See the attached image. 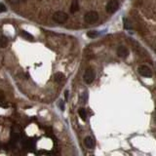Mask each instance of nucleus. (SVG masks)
I'll return each instance as SVG.
<instances>
[{"instance_id":"nucleus-8","label":"nucleus","mask_w":156,"mask_h":156,"mask_svg":"<svg viewBox=\"0 0 156 156\" xmlns=\"http://www.w3.org/2000/svg\"><path fill=\"white\" fill-rule=\"evenodd\" d=\"M64 79H66V76H64L63 73L57 72L55 74V81L58 82V83H62L63 81H64Z\"/></svg>"},{"instance_id":"nucleus-5","label":"nucleus","mask_w":156,"mask_h":156,"mask_svg":"<svg viewBox=\"0 0 156 156\" xmlns=\"http://www.w3.org/2000/svg\"><path fill=\"white\" fill-rule=\"evenodd\" d=\"M138 70V73L144 77H151V75H152V72H151L150 68L146 66H141Z\"/></svg>"},{"instance_id":"nucleus-7","label":"nucleus","mask_w":156,"mask_h":156,"mask_svg":"<svg viewBox=\"0 0 156 156\" xmlns=\"http://www.w3.org/2000/svg\"><path fill=\"white\" fill-rule=\"evenodd\" d=\"M84 144L85 145L88 147V148L90 149H94L95 148V146H96V142H95V141L93 140L91 137H87V138H85V140H84Z\"/></svg>"},{"instance_id":"nucleus-1","label":"nucleus","mask_w":156,"mask_h":156,"mask_svg":"<svg viewBox=\"0 0 156 156\" xmlns=\"http://www.w3.org/2000/svg\"><path fill=\"white\" fill-rule=\"evenodd\" d=\"M99 20V14L96 11H90L88 13H86V15L84 16V21L87 24H94Z\"/></svg>"},{"instance_id":"nucleus-6","label":"nucleus","mask_w":156,"mask_h":156,"mask_svg":"<svg viewBox=\"0 0 156 156\" xmlns=\"http://www.w3.org/2000/svg\"><path fill=\"white\" fill-rule=\"evenodd\" d=\"M129 55V50L125 46H120L118 49H117V56L120 58H127Z\"/></svg>"},{"instance_id":"nucleus-15","label":"nucleus","mask_w":156,"mask_h":156,"mask_svg":"<svg viewBox=\"0 0 156 156\" xmlns=\"http://www.w3.org/2000/svg\"><path fill=\"white\" fill-rule=\"evenodd\" d=\"M81 99H82V102H83V103H85L86 102H87V99H88V94H87V92H85L83 95H82Z\"/></svg>"},{"instance_id":"nucleus-2","label":"nucleus","mask_w":156,"mask_h":156,"mask_svg":"<svg viewBox=\"0 0 156 156\" xmlns=\"http://www.w3.org/2000/svg\"><path fill=\"white\" fill-rule=\"evenodd\" d=\"M118 8H119V3L117 0H110V1H108V3L106 6V12L108 14H114L118 10Z\"/></svg>"},{"instance_id":"nucleus-17","label":"nucleus","mask_w":156,"mask_h":156,"mask_svg":"<svg viewBox=\"0 0 156 156\" xmlns=\"http://www.w3.org/2000/svg\"><path fill=\"white\" fill-rule=\"evenodd\" d=\"M59 106L60 108V110H63V111L64 110V102H63V101H60Z\"/></svg>"},{"instance_id":"nucleus-13","label":"nucleus","mask_w":156,"mask_h":156,"mask_svg":"<svg viewBox=\"0 0 156 156\" xmlns=\"http://www.w3.org/2000/svg\"><path fill=\"white\" fill-rule=\"evenodd\" d=\"M124 28L125 29H131L132 28V24H130V21L126 18H124Z\"/></svg>"},{"instance_id":"nucleus-14","label":"nucleus","mask_w":156,"mask_h":156,"mask_svg":"<svg viewBox=\"0 0 156 156\" xmlns=\"http://www.w3.org/2000/svg\"><path fill=\"white\" fill-rule=\"evenodd\" d=\"M87 35H88V37H90V38H96V37L99 35V32H97L96 30H91V31H89V32L87 33Z\"/></svg>"},{"instance_id":"nucleus-9","label":"nucleus","mask_w":156,"mask_h":156,"mask_svg":"<svg viewBox=\"0 0 156 156\" xmlns=\"http://www.w3.org/2000/svg\"><path fill=\"white\" fill-rule=\"evenodd\" d=\"M78 113H79V116L81 117L82 120H86V118H87V111H86L85 108H80L79 110H78Z\"/></svg>"},{"instance_id":"nucleus-4","label":"nucleus","mask_w":156,"mask_h":156,"mask_svg":"<svg viewBox=\"0 0 156 156\" xmlns=\"http://www.w3.org/2000/svg\"><path fill=\"white\" fill-rule=\"evenodd\" d=\"M83 78H84V81L87 84L92 83V82L94 81V79H95V72H94L93 69L92 68H87V69H86Z\"/></svg>"},{"instance_id":"nucleus-10","label":"nucleus","mask_w":156,"mask_h":156,"mask_svg":"<svg viewBox=\"0 0 156 156\" xmlns=\"http://www.w3.org/2000/svg\"><path fill=\"white\" fill-rule=\"evenodd\" d=\"M21 35L23 36L24 39H27V40H29V41H31V40H33V36L31 35V34L30 33H28V31H21Z\"/></svg>"},{"instance_id":"nucleus-3","label":"nucleus","mask_w":156,"mask_h":156,"mask_svg":"<svg viewBox=\"0 0 156 156\" xmlns=\"http://www.w3.org/2000/svg\"><path fill=\"white\" fill-rule=\"evenodd\" d=\"M68 18V16L67 13H64L63 11H58V12H56L54 16H53V19L55 21H57V23L59 24H63L64 21H67Z\"/></svg>"},{"instance_id":"nucleus-19","label":"nucleus","mask_w":156,"mask_h":156,"mask_svg":"<svg viewBox=\"0 0 156 156\" xmlns=\"http://www.w3.org/2000/svg\"><path fill=\"white\" fill-rule=\"evenodd\" d=\"M64 95H66V99H67L68 98V91H66V92H64Z\"/></svg>"},{"instance_id":"nucleus-16","label":"nucleus","mask_w":156,"mask_h":156,"mask_svg":"<svg viewBox=\"0 0 156 156\" xmlns=\"http://www.w3.org/2000/svg\"><path fill=\"white\" fill-rule=\"evenodd\" d=\"M6 6L4 5L3 3H0V14H1V13H3V12H6Z\"/></svg>"},{"instance_id":"nucleus-18","label":"nucleus","mask_w":156,"mask_h":156,"mask_svg":"<svg viewBox=\"0 0 156 156\" xmlns=\"http://www.w3.org/2000/svg\"><path fill=\"white\" fill-rule=\"evenodd\" d=\"M9 2L11 3V4H18L19 2H20V0H9Z\"/></svg>"},{"instance_id":"nucleus-11","label":"nucleus","mask_w":156,"mask_h":156,"mask_svg":"<svg viewBox=\"0 0 156 156\" xmlns=\"http://www.w3.org/2000/svg\"><path fill=\"white\" fill-rule=\"evenodd\" d=\"M78 9H79V6H78L77 1H73L72 4H71V8H70L71 13H75V12H77Z\"/></svg>"},{"instance_id":"nucleus-12","label":"nucleus","mask_w":156,"mask_h":156,"mask_svg":"<svg viewBox=\"0 0 156 156\" xmlns=\"http://www.w3.org/2000/svg\"><path fill=\"white\" fill-rule=\"evenodd\" d=\"M7 43H8V40H7L6 37H4V36L0 37V47H2V48H4V47H6Z\"/></svg>"}]
</instances>
